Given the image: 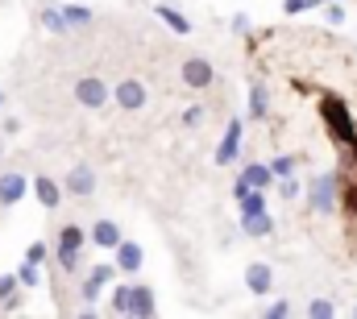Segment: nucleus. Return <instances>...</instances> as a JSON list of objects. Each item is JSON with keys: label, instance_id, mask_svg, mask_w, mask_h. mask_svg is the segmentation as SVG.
<instances>
[{"label": "nucleus", "instance_id": "obj_33", "mask_svg": "<svg viewBox=\"0 0 357 319\" xmlns=\"http://www.w3.org/2000/svg\"><path fill=\"white\" fill-rule=\"evenodd\" d=\"M88 278H96L100 286H104V282H112V265H96V270H91Z\"/></svg>", "mask_w": 357, "mask_h": 319}, {"label": "nucleus", "instance_id": "obj_2", "mask_svg": "<svg viewBox=\"0 0 357 319\" xmlns=\"http://www.w3.org/2000/svg\"><path fill=\"white\" fill-rule=\"evenodd\" d=\"M79 253H84V228L79 224H63V233H59V270L75 274L79 270Z\"/></svg>", "mask_w": 357, "mask_h": 319}, {"label": "nucleus", "instance_id": "obj_26", "mask_svg": "<svg viewBox=\"0 0 357 319\" xmlns=\"http://www.w3.org/2000/svg\"><path fill=\"white\" fill-rule=\"evenodd\" d=\"M295 162L299 158H274L270 162V178H287V174H295Z\"/></svg>", "mask_w": 357, "mask_h": 319}, {"label": "nucleus", "instance_id": "obj_9", "mask_svg": "<svg viewBox=\"0 0 357 319\" xmlns=\"http://www.w3.org/2000/svg\"><path fill=\"white\" fill-rule=\"evenodd\" d=\"M75 100H79L84 108H100V104L108 100V87H104V79H79L75 83Z\"/></svg>", "mask_w": 357, "mask_h": 319}, {"label": "nucleus", "instance_id": "obj_22", "mask_svg": "<svg viewBox=\"0 0 357 319\" xmlns=\"http://www.w3.org/2000/svg\"><path fill=\"white\" fill-rule=\"evenodd\" d=\"M266 91H262V87H254V91H250V116H254V120H262V116H266Z\"/></svg>", "mask_w": 357, "mask_h": 319}, {"label": "nucleus", "instance_id": "obj_6", "mask_svg": "<svg viewBox=\"0 0 357 319\" xmlns=\"http://www.w3.org/2000/svg\"><path fill=\"white\" fill-rule=\"evenodd\" d=\"M183 83L195 87V91L212 87V63H208V59H187V63H183Z\"/></svg>", "mask_w": 357, "mask_h": 319}, {"label": "nucleus", "instance_id": "obj_37", "mask_svg": "<svg viewBox=\"0 0 357 319\" xmlns=\"http://www.w3.org/2000/svg\"><path fill=\"white\" fill-rule=\"evenodd\" d=\"M324 4H328V0H324Z\"/></svg>", "mask_w": 357, "mask_h": 319}, {"label": "nucleus", "instance_id": "obj_7", "mask_svg": "<svg viewBox=\"0 0 357 319\" xmlns=\"http://www.w3.org/2000/svg\"><path fill=\"white\" fill-rule=\"evenodd\" d=\"M67 191H71V195H79V199L96 191V170H91L88 162H79V166H71V174H67Z\"/></svg>", "mask_w": 357, "mask_h": 319}, {"label": "nucleus", "instance_id": "obj_20", "mask_svg": "<svg viewBox=\"0 0 357 319\" xmlns=\"http://www.w3.org/2000/svg\"><path fill=\"white\" fill-rule=\"evenodd\" d=\"M42 25L50 29V33H67L71 25H67V17H63V8H54V4H46L42 8Z\"/></svg>", "mask_w": 357, "mask_h": 319}, {"label": "nucleus", "instance_id": "obj_18", "mask_svg": "<svg viewBox=\"0 0 357 319\" xmlns=\"http://www.w3.org/2000/svg\"><path fill=\"white\" fill-rule=\"evenodd\" d=\"M158 17H162V21H167L171 29H175L178 38H183V33H191V21H187V17H183L178 8H171V4H158Z\"/></svg>", "mask_w": 357, "mask_h": 319}, {"label": "nucleus", "instance_id": "obj_16", "mask_svg": "<svg viewBox=\"0 0 357 319\" xmlns=\"http://www.w3.org/2000/svg\"><path fill=\"white\" fill-rule=\"evenodd\" d=\"M91 240H96L100 249H116V240H121V228H116L112 220H100V224L91 228Z\"/></svg>", "mask_w": 357, "mask_h": 319}, {"label": "nucleus", "instance_id": "obj_13", "mask_svg": "<svg viewBox=\"0 0 357 319\" xmlns=\"http://www.w3.org/2000/svg\"><path fill=\"white\" fill-rule=\"evenodd\" d=\"M233 199H237V208H241V216H254V212H266V191H258V187H245V191H237Z\"/></svg>", "mask_w": 357, "mask_h": 319}, {"label": "nucleus", "instance_id": "obj_21", "mask_svg": "<svg viewBox=\"0 0 357 319\" xmlns=\"http://www.w3.org/2000/svg\"><path fill=\"white\" fill-rule=\"evenodd\" d=\"M333 316H337V307L328 299H312L307 303V319H333Z\"/></svg>", "mask_w": 357, "mask_h": 319}, {"label": "nucleus", "instance_id": "obj_23", "mask_svg": "<svg viewBox=\"0 0 357 319\" xmlns=\"http://www.w3.org/2000/svg\"><path fill=\"white\" fill-rule=\"evenodd\" d=\"M63 17H67V25H88L91 8H84V4H67V8H63Z\"/></svg>", "mask_w": 357, "mask_h": 319}, {"label": "nucleus", "instance_id": "obj_34", "mask_svg": "<svg viewBox=\"0 0 357 319\" xmlns=\"http://www.w3.org/2000/svg\"><path fill=\"white\" fill-rule=\"evenodd\" d=\"M204 120V108H187V116H183V125H199Z\"/></svg>", "mask_w": 357, "mask_h": 319}, {"label": "nucleus", "instance_id": "obj_8", "mask_svg": "<svg viewBox=\"0 0 357 319\" xmlns=\"http://www.w3.org/2000/svg\"><path fill=\"white\" fill-rule=\"evenodd\" d=\"M112 95H116V104H121L125 112H137V108H146V87H142L137 79H125L116 91H112Z\"/></svg>", "mask_w": 357, "mask_h": 319}, {"label": "nucleus", "instance_id": "obj_17", "mask_svg": "<svg viewBox=\"0 0 357 319\" xmlns=\"http://www.w3.org/2000/svg\"><path fill=\"white\" fill-rule=\"evenodd\" d=\"M241 228H245V237H266L274 224H270L266 212H254V216H241Z\"/></svg>", "mask_w": 357, "mask_h": 319}, {"label": "nucleus", "instance_id": "obj_36", "mask_svg": "<svg viewBox=\"0 0 357 319\" xmlns=\"http://www.w3.org/2000/svg\"><path fill=\"white\" fill-rule=\"evenodd\" d=\"M0 104H4V87H0Z\"/></svg>", "mask_w": 357, "mask_h": 319}, {"label": "nucleus", "instance_id": "obj_29", "mask_svg": "<svg viewBox=\"0 0 357 319\" xmlns=\"http://www.w3.org/2000/svg\"><path fill=\"white\" fill-rule=\"evenodd\" d=\"M25 261L42 265V261H46V244H42V240H33V244H29V253H25Z\"/></svg>", "mask_w": 357, "mask_h": 319}, {"label": "nucleus", "instance_id": "obj_12", "mask_svg": "<svg viewBox=\"0 0 357 319\" xmlns=\"http://www.w3.org/2000/svg\"><path fill=\"white\" fill-rule=\"evenodd\" d=\"M270 282H274V274H270L266 261H254V265L245 270V286H250V295H270Z\"/></svg>", "mask_w": 357, "mask_h": 319}, {"label": "nucleus", "instance_id": "obj_25", "mask_svg": "<svg viewBox=\"0 0 357 319\" xmlns=\"http://www.w3.org/2000/svg\"><path fill=\"white\" fill-rule=\"evenodd\" d=\"M125 303H129V286H112V299H108V311L125 316Z\"/></svg>", "mask_w": 357, "mask_h": 319}, {"label": "nucleus", "instance_id": "obj_15", "mask_svg": "<svg viewBox=\"0 0 357 319\" xmlns=\"http://www.w3.org/2000/svg\"><path fill=\"white\" fill-rule=\"evenodd\" d=\"M245 187H258V191H266L270 187V166H258V162H245V170L237 174Z\"/></svg>", "mask_w": 357, "mask_h": 319}, {"label": "nucleus", "instance_id": "obj_5", "mask_svg": "<svg viewBox=\"0 0 357 319\" xmlns=\"http://www.w3.org/2000/svg\"><path fill=\"white\" fill-rule=\"evenodd\" d=\"M25 191H29V178L25 174H0V208H13V203H21L25 199Z\"/></svg>", "mask_w": 357, "mask_h": 319}, {"label": "nucleus", "instance_id": "obj_3", "mask_svg": "<svg viewBox=\"0 0 357 319\" xmlns=\"http://www.w3.org/2000/svg\"><path fill=\"white\" fill-rule=\"evenodd\" d=\"M337 191H341V178H337V174H320V178L312 182V195H307V203H312V212H320V216H328V212L337 208Z\"/></svg>", "mask_w": 357, "mask_h": 319}, {"label": "nucleus", "instance_id": "obj_14", "mask_svg": "<svg viewBox=\"0 0 357 319\" xmlns=\"http://www.w3.org/2000/svg\"><path fill=\"white\" fill-rule=\"evenodd\" d=\"M33 195H38V203H42V208H59V203H63V191H59V182H54V178H46V174L33 182Z\"/></svg>", "mask_w": 357, "mask_h": 319}, {"label": "nucleus", "instance_id": "obj_1", "mask_svg": "<svg viewBox=\"0 0 357 319\" xmlns=\"http://www.w3.org/2000/svg\"><path fill=\"white\" fill-rule=\"evenodd\" d=\"M320 116H324V125L333 129V137L337 141H357V129H354V116H349V108H345V100L341 95H324L320 100Z\"/></svg>", "mask_w": 357, "mask_h": 319}, {"label": "nucleus", "instance_id": "obj_24", "mask_svg": "<svg viewBox=\"0 0 357 319\" xmlns=\"http://www.w3.org/2000/svg\"><path fill=\"white\" fill-rule=\"evenodd\" d=\"M79 299L88 303V316L96 311V299H100V282L96 278H84V286H79Z\"/></svg>", "mask_w": 357, "mask_h": 319}, {"label": "nucleus", "instance_id": "obj_27", "mask_svg": "<svg viewBox=\"0 0 357 319\" xmlns=\"http://www.w3.org/2000/svg\"><path fill=\"white\" fill-rule=\"evenodd\" d=\"M17 282H21V286H38V265H33V261H25V265L17 270Z\"/></svg>", "mask_w": 357, "mask_h": 319}, {"label": "nucleus", "instance_id": "obj_30", "mask_svg": "<svg viewBox=\"0 0 357 319\" xmlns=\"http://www.w3.org/2000/svg\"><path fill=\"white\" fill-rule=\"evenodd\" d=\"M324 0H287V13H307V8H320Z\"/></svg>", "mask_w": 357, "mask_h": 319}, {"label": "nucleus", "instance_id": "obj_28", "mask_svg": "<svg viewBox=\"0 0 357 319\" xmlns=\"http://www.w3.org/2000/svg\"><path fill=\"white\" fill-rule=\"evenodd\" d=\"M278 195H282V199H295V195H299V182H295V178L287 174V178L278 182Z\"/></svg>", "mask_w": 357, "mask_h": 319}, {"label": "nucleus", "instance_id": "obj_35", "mask_svg": "<svg viewBox=\"0 0 357 319\" xmlns=\"http://www.w3.org/2000/svg\"><path fill=\"white\" fill-rule=\"evenodd\" d=\"M233 29H237V33H245V29H250V17H245V13H237V17H233Z\"/></svg>", "mask_w": 357, "mask_h": 319}, {"label": "nucleus", "instance_id": "obj_10", "mask_svg": "<svg viewBox=\"0 0 357 319\" xmlns=\"http://www.w3.org/2000/svg\"><path fill=\"white\" fill-rule=\"evenodd\" d=\"M125 316H154V290L150 286H129Z\"/></svg>", "mask_w": 357, "mask_h": 319}, {"label": "nucleus", "instance_id": "obj_32", "mask_svg": "<svg viewBox=\"0 0 357 319\" xmlns=\"http://www.w3.org/2000/svg\"><path fill=\"white\" fill-rule=\"evenodd\" d=\"M282 316H291V303L287 299H278L274 307H266V319H282Z\"/></svg>", "mask_w": 357, "mask_h": 319}, {"label": "nucleus", "instance_id": "obj_19", "mask_svg": "<svg viewBox=\"0 0 357 319\" xmlns=\"http://www.w3.org/2000/svg\"><path fill=\"white\" fill-rule=\"evenodd\" d=\"M17 290H21L17 274H4V278H0V307H4V311H13V307H17Z\"/></svg>", "mask_w": 357, "mask_h": 319}, {"label": "nucleus", "instance_id": "obj_31", "mask_svg": "<svg viewBox=\"0 0 357 319\" xmlns=\"http://www.w3.org/2000/svg\"><path fill=\"white\" fill-rule=\"evenodd\" d=\"M337 199H345V212H357V187H341Z\"/></svg>", "mask_w": 357, "mask_h": 319}, {"label": "nucleus", "instance_id": "obj_11", "mask_svg": "<svg viewBox=\"0 0 357 319\" xmlns=\"http://www.w3.org/2000/svg\"><path fill=\"white\" fill-rule=\"evenodd\" d=\"M116 270H125V274H137L142 270V244H133V240H116Z\"/></svg>", "mask_w": 357, "mask_h": 319}, {"label": "nucleus", "instance_id": "obj_4", "mask_svg": "<svg viewBox=\"0 0 357 319\" xmlns=\"http://www.w3.org/2000/svg\"><path fill=\"white\" fill-rule=\"evenodd\" d=\"M241 133H245V125H241V116H233V120H229V129H225V137H220V146H216V166H229V162H237Z\"/></svg>", "mask_w": 357, "mask_h": 319}]
</instances>
